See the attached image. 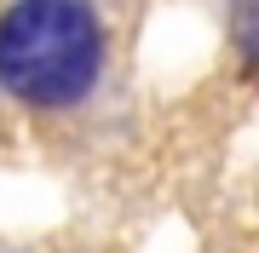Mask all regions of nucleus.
Returning a JSON list of instances; mask_svg holds the SVG:
<instances>
[{"label":"nucleus","instance_id":"obj_1","mask_svg":"<svg viewBox=\"0 0 259 253\" xmlns=\"http://www.w3.org/2000/svg\"><path fill=\"white\" fill-rule=\"evenodd\" d=\"M110 69V35L93 0H6L0 6V92L18 110L69 115L93 104Z\"/></svg>","mask_w":259,"mask_h":253},{"label":"nucleus","instance_id":"obj_2","mask_svg":"<svg viewBox=\"0 0 259 253\" xmlns=\"http://www.w3.org/2000/svg\"><path fill=\"white\" fill-rule=\"evenodd\" d=\"M253 0H231V35H236V64H242V81H253V58H259V40H253Z\"/></svg>","mask_w":259,"mask_h":253}]
</instances>
